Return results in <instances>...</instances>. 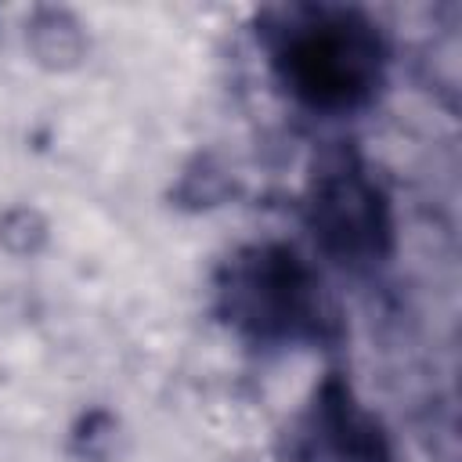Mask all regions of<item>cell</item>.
Listing matches in <instances>:
<instances>
[{
	"label": "cell",
	"instance_id": "cell-1",
	"mask_svg": "<svg viewBox=\"0 0 462 462\" xmlns=\"http://www.w3.org/2000/svg\"><path fill=\"white\" fill-rule=\"evenodd\" d=\"M296 29L282 58L300 94L321 105H343L368 90L375 76V40L365 25L346 14H314Z\"/></svg>",
	"mask_w": 462,
	"mask_h": 462
},
{
	"label": "cell",
	"instance_id": "cell-2",
	"mask_svg": "<svg viewBox=\"0 0 462 462\" xmlns=\"http://www.w3.org/2000/svg\"><path fill=\"white\" fill-rule=\"evenodd\" d=\"M307 462H383V448L372 422H365L354 408L343 404V397H336L321 401L314 411Z\"/></svg>",
	"mask_w": 462,
	"mask_h": 462
},
{
	"label": "cell",
	"instance_id": "cell-3",
	"mask_svg": "<svg viewBox=\"0 0 462 462\" xmlns=\"http://www.w3.org/2000/svg\"><path fill=\"white\" fill-rule=\"evenodd\" d=\"M289 260L260 256V263H253L242 274V307L260 328L285 325L303 307V282H300L296 263H289Z\"/></svg>",
	"mask_w": 462,
	"mask_h": 462
},
{
	"label": "cell",
	"instance_id": "cell-4",
	"mask_svg": "<svg viewBox=\"0 0 462 462\" xmlns=\"http://www.w3.org/2000/svg\"><path fill=\"white\" fill-rule=\"evenodd\" d=\"M318 213H321V235L332 238L339 249H372L375 245V191L357 180V177H346V180H336L325 188L321 202H318Z\"/></svg>",
	"mask_w": 462,
	"mask_h": 462
}]
</instances>
